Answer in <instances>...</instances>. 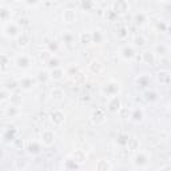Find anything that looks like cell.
<instances>
[{
	"label": "cell",
	"instance_id": "obj_1",
	"mask_svg": "<svg viewBox=\"0 0 171 171\" xmlns=\"http://www.w3.org/2000/svg\"><path fill=\"white\" fill-rule=\"evenodd\" d=\"M132 167L134 169H139V170H143V169H147L149 167V163H150V159L147 154L144 153H138L135 154V156L132 158Z\"/></svg>",
	"mask_w": 171,
	"mask_h": 171
},
{
	"label": "cell",
	"instance_id": "obj_2",
	"mask_svg": "<svg viewBox=\"0 0 171 171\" xmlns=\"http://www.w3.org/2000/svg\"><path fill=\"white\" fill-rule=\"evenodd\" d=\"M54 142H55V134L54 132H51V131H44L42 134V143L47 146V147H50L54 144Z\"/></svg>",
	"mask_w": 171,
	"mask_h": 171
},
{
	"label": "cell",
	"instance_id": "obj_3",
	"mask_svg": "<svg viewBox=\"0 0 171 171\" xmlns=\"http://www.w3.org/2000/svg\"><path fill=\"white\" fill-rule=\"evenodd\" d=\"M80 167H82V164H79L76 160L72 159V158H68L63 162V169L64 170H78Z\"/></svg>",
	"mask_w": 171,
	"mask_h": 171
},
{
	"label": "cell",
	"instance_id": "obj_4",
	"mask_svg": "<svg viewBox=\"0 0 171 171\" xmlns=\"http://www.w3.org/2000/svg\"><path fill=\"white\" fill-rule=\"evenodd\" d=\"M16 64H17V67H20V68H28L32 64V61L28 56L23 55V56H19L16 59Z\"/></svg>",
	"mask_w": 171,
	"mask_h": 171
},
{
	"label": "cell",
	"instance_id": "obj_5",
	"mask_svg": "<svg viewBox=\"0 0 171 171\" xmlns=\"http://www.w3.org/2000/svg\"><path fill=\"white\" fill-rule=\"evenodd\" d=\"M4 32H6V35L9 36V37H15L19 35V30H17V26L11 23V24H8L6 28H4Z\"/></svg>",
	"mask_w": 171,
	"mask_h": 171
},
{
	"label": "cell",
	"instance_id": "obj_6",
	"mask_svg": "<svg viewBox=\"0 0 171 171\" xmlns=\"http://www.w3.org/2000/svg\"><path fill=\"white\" fill-rule=\"evenodd\" d=\"M51 120H52V123H54V125L59 126V125H61V123L64 122V115H63V114H61L60 111H55L54 114H52Z\"/></svg>",
	"mask_w": 171,
	"mask_h": 171
},
{
	"label": "cell",
	"instance_id": "obj_7",
	"mask_svg": "<svg viewBox=\"0 0 171 171\" xmlns=\"http://www.w3.org/2000/svg\"><path fill=\"white\" fill-rule=\"evenodd\" d=\"M114 166L107 162V160H98V163L95 164V169L96 170H100V171H106V170H111Z\"/></svg>",
	"mask_w": 171,
	"mask_h": 171
},
{
	"label": "cell",
	"instance_id": "obj_8",
	"mask_svg": "<svg viewBox=\"0 0 171 171\" xmlns=\"http://www.w3.org/2000/svg\"><path fill=\"white\" fill-rule=\"evenodd\" d=\"M27 150H28V153H30V154L36 155V154H39V153H40L42 146H40V143H37V142H31V143L28 144Z\"/></svg>",
	"mask_w": 171,
	"mask_h": 171
},
{
	"label": "cell",
	"instance_id": "obj_9",
	"mask_svg": "<svg viewBox=\"0 0 171 171\" xmlns=\"http://www.w3.org/2000/svg\"><path fill=\"white\" fill-rule=\"evenodd\" d=\"M72 159L76 160L79 164H83V163L86 162V154L83 153V151L78 150V151H75V153L72 154Z\"/></svg>",
	"mask_w": 171,
	"mask_h": 171
},
{
	"label": "cell",
	"instance_id": "obj_10",
	"mask_svg": "<svg viewBox=\"0 0 171 171\" xmlns=\"http://www.w3.org/2000/svg\"><path fill=\"white\" fill-rule=\"evenodd\" d=\"M63 17H64V20L67 22V23H72V20L75 19V13H74L72 11H71V9H67V11L64 12Z\"/></svg>",
	"mask_w": 171,
	"mask_h": 171
},
{
	"label": "cell",
	"instance_id": "obj_11",
	"mask_svg": "<svg viewBox=\"0 0 171 171\" xmlns=\"http://www.w3.org/2000/svg\"><path fill=\"white\" fill-rule=\"evenodd\" d=\"M132 54H134V51H132L131 47H125V48L122 50V56L125 59H130L132 56Z\"/></svg>",
	"mask_w": 171,
	"mask_h": 171
},
{
	"label": "cell",
	"instance_id": "obj_12",
	"mask_svg": "<svg viewBox=\"0 0 171 171\" xmlns=\"http://www.w3.org/2000/svg\"><path fill=\"white\" fill-rule=\"evenodd\" d=\"M28 167V164H27V162L26 160H15V169H17V170H24V169H27Z\"/></svg>",
	"mask_w": 171,
	"mask_h": 171
},
{
	"label": "cell",
	"instance_id": "obj_13",
	"mask_svg": "<svg viewBox=\"0 0 171 171\" xmlns=\"http://www.w3.org/2000/svg\"><path fill=\"white\" fill-rule=\"evenodd\" d=\"M128 142H130V139H128V136H125V135H122L118 138V140H116V143H119V146L122 147H125L128 144Z\"/></svg>",
	"mask_w": 171,
	"mask_h": 171
},
{
	"label": "cell",
	"instance_id": "obj_14",
	"mask_svg": "<svg viewBox=\"0 0 171 171\" xmlns=\"http://www.w3.org/2000/svg\"><path fill=\"white\" fill-rule=\"evenodd\" d=\"M20 84L23 86V88H26V90H30L32 87V84H34V82H32L31 79H24L23 82H20Z\"/></svg>",
	"mask_w": 171,
	"mask_h": 171
},
{
	"label": "cell",
	"instance_id": "obj_15",
	"mask_svg": "<svg viewBox=\"0 0 171 171\" xmlns=\"http://www.w3.org/2000/svg\"><path fill=\"white\" fill-rule=\"evenodd\" d=\"M119 100H118L116 98H114L112 100H111V103H110V110H112V111H115L116 108H119Z\"/></svg>",
	"mask_w": 171,
	"mask_h": 171
},
{
	"label": "cell",
	"instance_id": "obj_16",
	"mask_svg": "<svg viewBox=\"0 0 171 171\" xmlns=\"http://www.w3.org/2000/svg\"><path fill=\"white\" fill-rule=\"evenodd\" d=\"M142 116H143V114H142V111H139V110H136L134 114H132V119L134 120H142Z\"/></svg>",
	"mask_w": 171,
	"mask_h": 171
},
{
	"label": "cell",
	"instance_id": "obj_17",
	"mask_svg": "<svg viewBox=\"0 0 171 171\" xmlns=\"http://www.w3.org/2000/svg\"><path fill=\"white\" fill-rule=\"evenodd\" d=\"M51 78L52 79H60L61 78V71H52V72H51Z\"/></svg>",
	"mask_w": 171,
	"mask_h": 171
},
{
	"label": "cell",
	"instance_id": "obj_18",
	"mask_svg": "<svg viewBox=\"0 0 171 171\" xmlns=\"http://www.w3.org/2000/svg\"><path fill=\"white\" fill-rule=\"evenodd\" d=\"M8 15V9L7 8H0V19H6V16Z\"/></svg>",
	"mask_w": 171,
	"mask_h": 171
},
{
	"label": "cell",
	"instance_id": "obj_19",
	"mask_svg": "<svg viewBox=\"0 0 171 171\" xmlns=\"http://www.w3.org/2000/svg\"><path fill=\"white\" fill-rule=\"evenodd\" d=\"M24 2L27 4H30V6H35V4L37 3V0H24Z\"/></svg>",
	"mask_w": 171,
	"mask_h": 171
},
{
	"label": "cell",
	"instance_id": "obj_20",
	"mask_svg": "<svg viewBox=\"0 0 171 171\" xmlns=\"http://www.w3.org/2000/svg\"><path fill=\"white\" fill-rule=\"evenodd\" d=\"M7 96H6V92L4 91H0V100H4Z\"/></svg>",
	"mask_w": 171,
	"mask_h": 171
}]
</instances>
